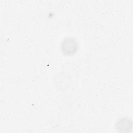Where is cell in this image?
Segmentation results:
<instances>
[{
  "instance_id": "1",
  "label": "cell",
  "mask_w": 133,
  "mask_h": 133,
  "mask_svg": "<svg viewBox=\"0 0 133 133\" xmlns=\"http://www.w3.org/2000/svg\"><path fill=\"white\" fill-rule=\"evenodd\" d=\"M78 41L73 37L67 36L64 38L60 43V50L63 55L72 56L75 55L79 49Z\"/></svg>"
},
{
  "instance_id": "2",
  "label": "cell",
  "mask_w": 133,
  "mask_h": 133,
  "mask_svg": "<svg viewBox=\"0 0 133 133\" xmlns=\"http://www.w3.org/2000/svg\"><path fill=\"white\" fill-rule=\"evenodd\" d=\"M54 79L55 85L57 89H66L68 87V84L70 83V78L64 73L57 74Z\"/></svg>"
},
{
  "instance_id": "3",
  "label": "cell",
  "mask_w": 133,
  "mask_h": 133,
  "mask_svg": "<svg viewBox=\"0 0 133 133\" xmlns=\"http://www.w3.org/2000/svg\"><path fill=\"white\" fill-rule=\"evenodd\" d=\"M132 121L128 117H122L118 119L115 123V128L121 132H129L132 128Z\"/></svg>"
}]
</instances>
